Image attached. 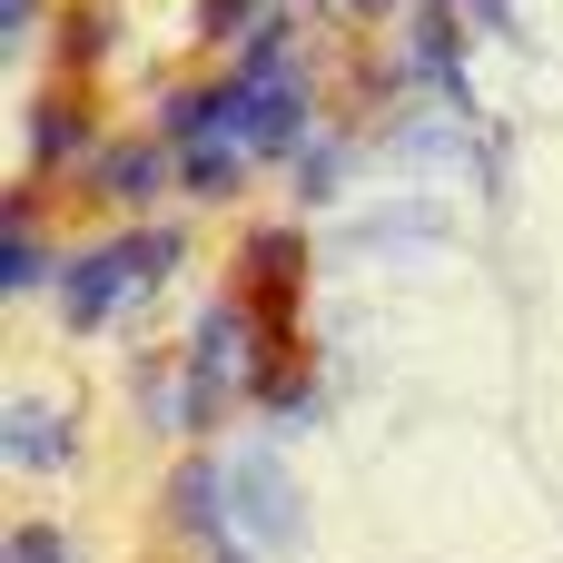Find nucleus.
<instances>
[{
  "label": "nucleus",
  "instance_id": "nucleus-1",
  "mask_svg": "<svg viewBox=\"0 0 563 563\" xmlns=\"http://www.w3.org/2000/svg\"><path fill=\"white\" fill-rule=\"evenodd\" d=\"M238 346H247V317L238 307H208L198 317V336H188V426H218V396L238 386Z\"/></svg>",
  "mask_w": 563,
  "mask_h": 563
},
{
  "label": "nucleus",
  "instance_id": "nucleus-2",
  "mask_svg": "<svg viewBox=\"0 0 563 563\" xmlns=\"http://www.w3.org/2000/svg\"><path fill=\"white\" fill-rule=\"evenodd\" d=\"M119 297H139V277H129V247L109 238V247H79L69 267H59V317L89 336V327H109L119 317Z\"/></svg>",
  "mask_w": 563,
  "mask_h": 563
},
{
  "label": "nucleus",
  "instance_id": "nucleus-3",
  "mask_svg": "<svg viewBox=\"0 0 563 563\" xmlns=\"http://www.w3.org/2000/svg\"><path fill=\"white\" fill-rule=\"evenodd\" d=\"M0 455H10L20 475H49V465H69V455H79V426H69V416L20 406V416H10V435H0Z\"/></svg>",
  "mask_w": 563,
  "mask_h": 563
},
{
  "label": "nucleus",
  "instance_id": "nucleus-4",
  "mask_svg": "<svg viewBox=\"0 0 563 563\" xmlns=\"http://www.w3.org/2000/svg\"><path fill=\"white\" fill-rule=\"evenodd\" d=\"M228 505H238L267 544H287V534H297V495H287V475H277V465H247V475L228 485Z\"/></svg>",
  "mask_w": 563,
  "mask_h": 563
},
{
  "label": "nucleus",
  "instance_id": "nucleus-5",
  "mask_svg": "<svg viewBox=\"0 0 563 563\" xmlns=\"http://www.w3.org/2000/svg\"><path fill=\"white\" fill-rule=\"evenodd\" d=\"M59 158H89V109L79 99H40L30 109V168H59Z\"/></svg>",
  "mask_w": 563,
  "mask_h": 563
},
{
  "label": "nucleus",
  "instance_id": "nucleus-6",
  "mask_svg": "<svg viewBox=\"0 0 563 563\" xmlns=\"http://www.w3.org/2000/svg\"><path fill=\"white\" fill-rule=\"evenodd\" d=\"M168 178H178V158H168V148H148V139H139V148H109V158H99V188H109L119 208H139V198H158Z\"/></svg>",
  "mask_w": 563,
  "mask_h": 563
},
{
  "label": "nucleus",
  "instance_id": "nucleus-7",
  "mask_svg": "<svg viewBox=\"0 0 563 563\" xmlns=\"http://www.w3.org/2000/svg\"><path fill=\"white\" fill-rule=\"evenodd\" d=\"M416 69L435 99H465V49H455V10H426L416 20Z\"/></svg>",
  "mask_w": 563,
  "mask_h": 563
},
{
  "label": "nucleus",
  "instance_id": "nucleus-8",
  "mask_svg": "<svg viewBox=\"0 0 563 563\" xmlns=\"http://www.w3.org/2000/svg\"><path fill=\"white\" fill-rule=\"evenodd\" d=\"M247 178V139H188V158H178V188H198V198H228Z\"/></svg>",
  "mask_w": 563,
  "mask_h": 563
},
{
  "label": "nucleus",
  "instance_id": "nucleus-9",
  "mask_svg": "<svg viewBox=\"0 0 563 563\" xmlns=\"http://www.w3.org/2000/svg\"><path fill=\"white\" fill-rule=\"evenodd\" d=\"M119 247H129V277H139V287H158V277L188 257V238H178V228H129Z\"/></svg>",
  "mask_w": 563,
  "mask_h": 563
},
{
  "label": "nucleus",
  "instance_id": "nucleus-10",
  "mask_svg": "<svg viewBox=\"0 0 563 563\" xmlns=\"http://www.w3.org/2000/svg\"><path fill=\"white\" fill-rule=\"evenodd\" d=\"M0 277H10V287H40V277H49V257H40V238H30V198H10V247H0Z\"/></svg>",
  "mask_w": 563,
  "mask_h": 563
},
{
  "label": "nucleus",
  "instance_id": "nucleus-11",
  "mask_svg": "<svg viewBox=\"0 0 563 563\" xmlns=\"http://www.w3.org/2000/svg\"><path fill=\"white\" fill-rule=\"evenodd\" d=\"M218 495H228V485H218V465H188V475H178V495H168V515L208 534V525H218Z\"/></svg>",
  "mask_w": 563,
  "mask_h": 563
},
{
  "label": "nucleus",
  "instance_id": "nucleus-12",
  "mask_svg": "<svg viewBox=\"0 0 563 563\" xmlns=\"http://www.w3.org/2000/svg\"><path fill=\"white\" fill-rule=\"evenodd\" d=\"M10 563H79V544H69L59 525H20V534H10Z\"/></svg>",
  "mask_w": 563,
  "mask_h": 563
},
{
  "label": "nucleus",
  "instance_id": "nucleus-13",
  "mask_svg": "<svg viewBox=\"0 0 563 563\" xmlns=\"http://www.w3.org/2000/svg\"><path fill=\"white\" fill-rule=\"evenodd\" d=\"M297 257H307L297 238H257V277H267V287H287V277H297Z\"/></svg>",
  "mask_w": 563,
  "mask_h": 563
},
{
  "label": "nucleus",
  "instance_id": "nucleus-14",
  "mask_svg": "<svg viewBox=\"0 0 563 563\" xmlns=\"http://www.w3.org/2000/svg\"><path fill=\"white\" fill-rule=\"evenodd\" d=\"M247 20H257V0H208V10H198V30H208V40H238Z\"/></svg>",
  "mask_w": 563,
  "mask_h": 563
},
{
  "label": "nucleus",
  "instance_id": "nucleus-15",
  "mask_svg": "<svg viewBox=\"0 0 563 563\" xmlns=\"http://www.w3.org/2000/svg\"><path fill=\"white\" fill-rule=\"evenodd\" d=\"M267 396H277V416H287V426H297V416H317V376H277Z\"/></svg>",
  "mask_w": 563,
  "mask_h": 563
},
{
  "label": "nucleus",
  "instance_id": "nucleus-16",
  "mask_svg": "<svg viewBox=\"0 0 563 563\" xmlns=\"http://www.w3.org/2000/svg\"><path fill=\"white\" fill-rule=\"evenodd\" d=\"M30 20H40V0H0V30L10 40H30Z\"/></svg>",
  "mask_w": 563,
  "mask_h": 563
},
{
  "label": "nucleus",
  "instance_id": "nucleus-17",
  "mask_svg": "<svg viewBox=\"0 0 563 563\" xmlns=\"http://www.w3.org/2000/svg\"><path fill=\"white\" fill-rule=\"evenodd\" d=\"M346 10H356V20H376V10H386V0H346Z\"/></svg>",
  "mask_w": 563,
  "mask_h": 563
}]
</instances>
